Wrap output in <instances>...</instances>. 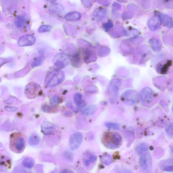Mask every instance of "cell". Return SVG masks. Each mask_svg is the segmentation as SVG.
<instances>
[{"label":"cell","instance_id":"25","mask_svg":"<svg viewBox=\"0 0 173 173\" xmlns=\"http://www.w3.org/2000/svg\"><path fill=\"white\" fill-rule=\"evenodd\" d=\"M97 107L94 105H91L85 108L83 110V113L86 115H90L93 114L96 111Z\"/></svg>","mask_w":173,"mask_h":173},{"label":"cell","instance_id":"37","mask_svg":"<svg viewBox=\"0 0 173 173\" xmlns=\"http://www.w3.org/2000/svg\"><path fill=\"white\" fill-rule=\"evenodd\" d=\"M5 109L8 112H12L16 111L17 109L15 107L7 106L5 107Z\"/></svg>","mask_w":173,"mask_h":173},{"label":"cell","instance_id":"22","mask_svg":"<svg viewBox=\"0 0 173 173\" xmlns=\"http://www.w3.org/2000/svg\"><path fill=\"white\" fill-rule=\"evenodd\" d=\"M34 163V160L30 157H27L22 162L23 165L24 167L29 169L33 167Z\"/></svg>","mask_w":173,"mask_h":173},{"label":"cell","instance_id":"33","mask_svg":"<svg viewBox=\"0 0 173 173\" xmlns=\"http://www.w3.org/2000/svg\"><path fill=\"white\" fill-rule=\"evenodd\" d=\"M166 131L168 134L171 136V137L173 136V123H169L167 126L166 128Z\"/></svg>","mask_w":173,"mask_h":173},{"label":"cell","instance_id":"1","mask_svg":"<svg viewBox=\"0 0 173 173\" xmlns=\"http://www.w3.org/2000/svg\"><path fill=\"white\" fill-rule=\"evenodd\" d=\"M103 143L108 149H117L122 144L121 136L116 132H106L104 135L102 139Z\"/></svg>","mask_w":173,"mask_h":173},{"label":"cell","instance_id":"21","mask_svg":"<svg viewBox=\"0 0 173 173\" xmlns=\"http://www.w3.org/2000/svg\"><path fill=\"white\" fill-rule=\"evenodd\" d=\"M149 150V147L146 144L142 143L136 148V150L139 155H141Z\"/></svg>","mask_w":173,"mask_h":173},{"label":"cell","instance_id":"14","mask_svg":"<svg viewBox=\"0 0 173 173\" xmlns=\"http://www.w3.org/2000/svg\"><path fill=\"white\" fill-rule=\"evenodd\" d=\"M81 15L79 12L73 11L67 14L64 18L67 21H76L81 19Z\"/></svg>","mask_w":173,"mask_h":173},{"label":"cell","instance_id":"13","mask_svg":"<svg viewBox=\"0 0 173 173\" xmlns=\"http://www.w3.org/2000/svg\"><path fill=\"white\" fill-rule=\"evenodd\" d=\"M158 15L160 17L162 23L169 28H171L172 27L173 20L171 16L162 13H159Z\"/></svg>","mask_w":173,"mask_h":173},{"label":"cell","instance_id":"41","mask_svg":"<svg viewBox=\"0 0 173 173\" xmlns=\"http://www.w3.org/2000/svg\"><path fill=\"white\" fill-rule=\"evenodd\" d=\"M69 171H68L67 170H63V171L62 172L63 173H69Z\"/></svg>","mask_w":173,"mask_h":173},{"label":"cell","instance_id":"12","mask_svg":"<svg viewBox=\"0 0 173 173\" xmlns=\"http://www.w3.org/2000/svg\"><path fill=\"white\" fill-rule=\"evenodd\" d=\"M41 128L43 134L46 135H51L55 130L53 124L49 122H43L41 125Z\"/></svg>","mask_w":173,"mask_h":173},{"label":"cell","instance_id":"3","mask_svg":"<svg viewBox=\"0 0 173 173\" xmlns=\"http://www.w3.org/2000/svg\"><path fill=\"white\" fill-rule=\"evenodd\" d=\"M25 145L24 139L20 133L15 132L11 135L10 146L13 152L17 153L22 152L24 149Z\"/></svg>","mask_w":173,"mask_h":173},{"label":"cell","instance_id":"4","mask_svg":"<svg viewBox=\"0 0 173 173\" xmlns=\"http://www.w3.org/2000/svg\"><path fill=\"white\" fill-rule=\"evenodd\" d=\"M42 92L41 86L37 83L31 82L28 84L25 88V93L28 98H34L38 97Z\"/></svg>","mask_w":173,"mask_h":173},{"label":"cell","instance_id":"16","mask_svg":"<svg viewBox=\"0 0 173 173\" xmlns=\"http://www.w3.org/2000/svg\"><path fill=\"white\" fill-rule=\"evenodd\" d=\"M84 57L83 58L85 62L89 63L95 60L96 57L92 52L89 49H86L84 51Z\"/></svg>","mask_w":173,"mask_h":173},{"label":"cell","instance_id":"42","mask_svg":"<svg viewBox=\"0 0 173 173\" xmlns=\"http://www.w3.org/2000/svg\"><path fill=\"white\" fill-rule=\"evenodd\" d=\"M69 155H68V156H66V157H67V158H68V159H69ZM69 157H72V156H71L70 155H69Z\"/></svg>","mask_w":173,"mask_h":173},{"label":"cell","instance_id":"11","mask_svg":"<svg viewBox=\"0 0 173 173\" xmlns=\"http://www.w3.org/2000/svg\"><path fill=\"white\" fill-rule=\"evenodd\" d=\"M161 23L159 15L157 14L150 18L148 22V26L151 30L155 31L159 28Z\"/></svg>","mask_w":173,"mask_h":173},{"label":"cell","instance_id":"7","mask_svg":"<svg viewBox=\"0 0 173 173\" xmlns=\"http://www.w3.org/2000/svg\"><path fill=\"white\" fill-rule=\"evenodd\" d=\"M121 83L118 79H114L111 82L109 88L111 102L114 103L115 101Z\"/></svg>","mask_w":173,"mask_h":173},{"label":"cell","instance_id":"28","mask_svg":"<svg viewBox=\"0 0 173 173\" xmlns=\"http://www.w3.org/2000/svg\"><path fill=\"white\" fill-rule=\"evenodd\" d=\"M44 58L42 57H39L36 58V59L33 62L32 64V68H34L38 66L43 63Z\"/></svg>","mask_w":173,"mask_h":173},{"label":"cell","instance_id":"2","mask_svg":"<svg viewBox=\"0 0 173 173\" xmlns=\"http://www.w3.org/2000/svg\"><path fill=\"white\" fill-rule=\"evenodd\" d=\"M65 78L64 73L62 71L54 69L47 74L45 79V84L49 87H54L62 83Z\"/></svg>","mask_w":173,"mask_h":173},{"label":"cell","instance_id":"39","mask_svg":"<svg viewBox=\"0 0 173 173\" xmlns=\"http://www.w3.org/2000/svg\"><path fill=\"white\" fill-rule=\"evenodd\" d=\"M116 171H118V172H121V173H122V172H123V173H125V172H127V173H129V172H131V171H129L127 169H125L124 168H118L116 170Z\"/></svg>","mask_w":173,"mask_h":173},{"label":"cell","instance_id":"6","mask_svg":"<svg viewBox=\"0 0 173 173\" xmlns=\"http://www.w3.org/2000/svg\"><path fill=\"white\" fill-rule=\"evenodd\" d=\"M122 100L125 104L132 106L137 104L138 101L139 97L137 92L129 90L124 92L122 96Z\"/></svg>","mask_w":173,"mask_h":173},{"label":"cell","instance_id":"19","mask_svg":"<svg viewBox=\"0 0 173 173\" xmlns=\"http://www.w3.org/2000/svg\"><path fill=\"white\" fill-rule=\"evenodd\" d=\"M40 138L39 136L36 134L31 135L29 139V143L31 146H37L40 143Z\"/></svg>","mask_w":173,"mask_h":173},{"label":"cell","instance_id":"8","mask_svg":"<svg viewBox=\"0 0 173 173\" xmlns=\"http://www.w3.org/2000/svg\"><path fill=\"white\" fill-rule=\"evenodd\" d=\"M83 139V135L79 132L74 133L71 135L69 140L71 149L73 150L78 149L82 144Z\"/></svg>","mask_w":173,"mask_h":173},{"label":"cell","instance_id":"36","mask_svg":"<svg viewBox=\"0 0 173 173\" xmlns=\"http://www.w3.org/2000/svg\"><path fill=\"white\" fill-rule=\"evenodd\" d=\"M65 66V64L62 61H58L55 64V66L57 68V69H62Z\"/></svg>","mask_w":173,"mask_h":173},{"label":"cell","instance_id":"5","mask_svg":"<svg viewBox=\"0 0 173 173\" xmlns=\"http://www.w3.org/2000/svg\"><path fill=\"white\" fill-rule=\"evenodd\" d=\"M139 163L143 172H151L152 166V158L149 153H144L141 154L139 160Z\"/></svg>","mask_w":173,"mask_h":173},{"label":"cell","instance_id":"20","mask_svg":"<svg viewBox=\"0 0 173 173\" xmlns=\"http://www.w3.org/2000/svg\"><path fill=\"white\" fill-rule=\"evenodd\" d=\"M106 11L103 8H98L95 11L94 16L99 19H102L106 16Z\"/></svg>","mask_w":173,"mask_h":173},{"label":"cell","instance_id":"17","mask_svg":"<svg viewBox=\"0 0 173 173\" xmlns=\"http://www.w3.org/2000/svg\"><path fill=\"white\" fill-rule=\"evenodd\" d=\"M82 95L80 93H76L74 95V101L77 106L79 107H84L85 106V102L82 99Z\"/></svg>","mask_w":173,"mask_h":173},{"label":"cell","instance_id":"34","mask_svg":"<svg viewBox=\"0 0 173 173\" xmlns=\"http://www.w3.org/2000/svg\"><path fill=\"white\" fill-rule=\"evenodd\" d=\"M13 60L11 58H0V68L4 64L12 62Z\"/></svg>","mask_w":173,"mask_h":173},{"label":"cell","instance_id":"15","mask_svg":"<svg viewBox=\"0 0 173 173\" xmlns=\"http://www.w3.org/2000/svg\"><path fill=\"white\" fill-rule=\"evenodd\" d=\"M97 157L90 154H86L83 158V162L86 168H89L91 164L96 161Z\"/></svg>","mask_w":173,"mask_h":173},{"label":"cell","instance_id":"24","mask_svg":"<svg viewBox=\"0 0 173 173\" xmlns=\"http://www.w3.org/2000/svg\"><path fill=\"white\" fill-rule=\"evenodd\" d=\"M150 42L151 43V47L154 51H159L161 48V46L159 41L156 39H151Z\"/></svg>","mask_w":173,"mask_h":173},{"label":"cell","instance_id":"9","mask_svg":"<svg viewBox=\"0 0 173 173\" xmlns=\"http://www.w3.org/2000/svg\"><path fill=\"white\" fill-rule=\"evenodd\" d=\"M36 42L34 37L30 35H24L18 40V44L20 47L30 46L33 45Z\"/></svg>","mask_w":173,"mask_h":173},{"label":"cell","instance_id":"32","mask_svg":"<svg viewBox=\"0 0 173 173\" xmlns=\"http://www.w3.org/2000/svg\"><path fill=\"white\" fill-rule=\"evenodd\" d=\"M61 101V98L59 96L57 95L54 96L52 97L50 100V104L51 106H54Z\"/></svg>","mask_w":173,"mask_h":173},{"label":"cell","instance_id":"26","mask_svg":"<svg viewBox=\"0 0 173 173\" xmlns=\"http://www.w3.org/2000/svg\"><path fill=\"white\" fill-rule=\"evenodd\" d=\"M26 23V20L25 18L22 16H18L15 20V25L18 27H21L24 25Z\"/></svg>","mask_w":173,"mask_h":173},{"label":"cell","instance_id":"10","mask_svg":"<svg viewBox=\"0 0 173 173\" xmlns=\"http://www.w3.org/2000/svg\"><path fill=\"white\" fill-rule=\"evenodd\" d=\"M154 97V92L152 89L149 87L143 89L140 92V98L142 101L147 103H150Z\"/></svg>","mask_w":173,"mask_h":173},{"label":"cell","instance_id":"31","mask_svg":"<svg viewBox=\"0 0 173 173\" xmlns=\"http://www.w3.org/2000/svg\"><path fill=\"white\" fill-rule=\"evenodd\" d=\"M51 10L53 12H59L63 10L62 6L58 4H54L51 6Z\"/></svg>","mask_w":173,"mask_h":173},{"label":"cell","instance_id":"38","mask_svg":"<svg viewBox=\"0 0 173 173\" xmlns=\"http://www.w3.org/2000/svg\"><path fill=\"white\" fill-rule=\"evenodd\" d=\"M164 171L169 172H172L173 171V166L172 165H169L164 167L162 168Z\"/></svg>","mask_w":173,"mask_h":173},{"label":"cell","instance_id":"30","mask_svg":"<svg viewBox=\"0 0 173 173\" xmlns=\"http://www.w3.org/2000/svg\"><path fill=\"white\" fill-rule=\"evenodd\" d=\"M52 27L49 25H42L39 27L38 32L39 33H45L50 31Z\"/></svg>","mask_w":173,"mask_h":173},{"label":"cell","instance_id":"18","mask_svg":"<svg viewBox=\"0 0 173 173\" xmlns=\"http://www.w3.org/2000/svg\"><path fill=\"white\" fill-rule=\"evenodd\" d=\"M71 62L72 65L76 68H79L83 64L79 54H76L73 55L72 58Z\"/></svg>","mask_w":173,"mask_h":173},{"label":"cell","instance_id":"35","mask_svg":"<svg viewBox=\"0 0 173 173\" xmlns=\"http://www.w3.org/2000/svg\"><path fill=\"white\" fill-rule=\"evenodd\" d=\"M113 26V24L112 22L110 20L104 24V28L106 31H108L111 28H112Z\"/></svg>","mask_w":173,"mask_h":173},{"label":"cell","instance_id":"23","mask_svg":"<svg viewBox=\"0 0 173 173\" xmlns=\"http://www.w3.org/2000/svg\"><path fill=\"white\" fill-rule=\"evenodd\" d=\"M101 160L102 163L108 165L112 162L113 160L112 157L109 154H104L101 157Z\"/></svg>","mask_w":173,"mask_h":173},{"label":"cell","instance_id":"29","mask_svg":"<svg viewBox=\"0 0 173 173\" xmlns=\"http://www.w3.org/2000/svg\"><path fill=\"white\" fill-rule=\"evenodd\" d=\"M105 125L108 128L110 129L118 130L120 129L119 125L115 123L106 122L105 123Z\"/></svg>","mask_w":173,"mask_h":173},{"label":"cell","instance_id":"40","mask_svg":"<svg viewBox=\"0 0 173 173\" xmlns=\"http://www.w3.org/2000/svg\"><path fill=\"white\" fill-rule=\"evenodd\" d=\"M42 109L45 112H48L50 110V108L48 105H44L42 107Z\"/></svg>","mask_w":173,"mask_h":173},{"label":"cell","instance_id":"27","mask_svg":"<svg viewBox=\"0 0 173 173\" xmlns=\"http://www.w3.org/2000/svg\"><path fill=\"white\" fill-rule=\"evenodd\" d=\"M96 86L94 85H88L85 88L84 90L85 92L88 94H94L97 91Z\"/></svg>","mask_w":173,"mask_h":173}]
</instances>
